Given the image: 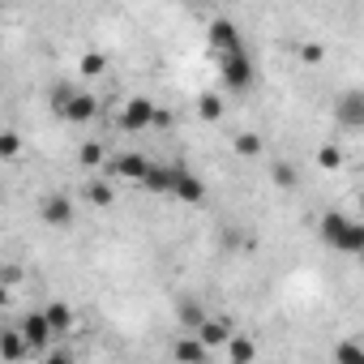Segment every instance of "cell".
I'll list each match as a JSON object with an SVG mask.
<instances>
[{
  "instance_id": "17",
  "label": "cell",
  "mask_w": 364,
  "mask_h": 364,
  "mask_svg": "<svg viewBox=\"0 0 364 364\" xmlns=\"http://www.w3.org/2000/svg\"><path fill=\"white\" fill-rule=\"evenodd\" d=\"M82 193H86V202L99 206V210L112 206V185H107V180H86V189H82Z\"/></svg>"
},
{
  "instance_id": "27",
  "label": "cell",
  "mask_w": 364,
  "mask_h": 364,
  "mask_svg": "<svg viewBox=\"0 0 364 364\" xmlns=\"http://www.w3.org/2000/svg\"><path fill=\"white\" fill-rule=\"evenodd\" d=\"M296 56H300L304 65H321V60H326V48H321V43H300Z\"/></svg>"
},
{
  "instance_id": "23",
  "label": "cell",
  "mask_w": 364,
  "mask_h": 364,
  "mask_svg": "<svg viewBox=\"0 0 364 364\" xmlns=\"http://www.w3.org/2000/svg\"><path fill=\"white\" fill-rule=\"evenodd\" d=\"M334 360H338V364H364V351H360L355 338H343L338 351H334Z\"/></svg>"
},
{
  "instance_id": "22",
  "label": "cell",
  "mask_w": 364,
  "mask_h": 364,
  "mask_svg": "<svg viewBox=\"0 0 364 364\" xmlns=\"http://www.w3.org/2000/svg\"><path fill=\"white\" fill-rule=\"evenodd\" d=\"M77 163H82V167H90V171H95V167H103V146H99V141H82Z\"/></svg>"
},
{
  "instance_id": "21",
  "label": "cell",
  "mask_w": 364,
  "mask_h": 364,
  "mask_svg": "<svg viewBox=\"0 0 364 364\" xmlns=\"http://www.w3.org/2000/svg\"><path fill=\"white\" fill-rule=\"evenodd\" d=\"M77 69H82L86 77H99V73L107 69V56H103V52H82V60H77Z\"/></svg>"
},
{
  "instance_id": "29",
  "label": "cell",
  "mask_w": 364,
  "mask_h": 364,
  "mask_svg": "<svg viewBox=\"0 0 364 364\" xmlns=\"http://www.w3.org/2000/svg\"><path fill=\"white\" fill-rule=\"evenodd\" d=\"M270 176H274V185H283V189H291V185H296V171H291L287 163H274V167H270Z\"/></svg>"
},
{
  "instance_id": "18",
  "label": "cell",
  "mask_w": 364,
  "mask_h": 364,
  "mask_svg": "<svg viewBox=\"0 0 364 364\" xmlns=\"http://www.w3.org/2000/svg\"><path fill=\"white\" fill-rule=\"evenodd\" d=\"M0 159H22V133H14V129H0Z\"/></svg>"
},
{
  "instance_id": "1",
  "label": "cell",
  "mask_w": 364,
  "mask_h": 364,
  "mask_svg": "<svg viewBox=\"0 0 364 364\" xmlns=\"http://www.w3.org/2000/svg\"><path fill=\"white\" fill-rule=\"evenodd\" d=\"M321 236H326L334 249H343V253H360V249H364V228L351 223V219L338 215V210H330V215L321 219Z\"/></svg>"
},
{
  "instance_id": "7",
  "label": "cell",
  "mask_w": 364,
  "mask_h": 364,
  "mask_svg": "<svg viewBox=\"0 0 364 364\" xmlns=\"http://www.w3.org/2000/svg\"><path fill=\"white\" fill-rule=\"evenodd\" d=\"M146 167H150V159H146V154H137V150H124V154H116V159L107 163V171H112V176H120V180H137V185H141Z\"/></svg>"
},
{
  "instance_id": "11",
  "label": "cell",
  "mask_w": 364,
  "mask_h": 364,
  "mask_svg": "<svg viewBox=\"0 0 364 364\" xmlns=\"http://www.w3.org/2000/svg\"><path fill=\"white\" fill-rule=\"evenodd\" d=\"M171 176H176V163H150L146 176H141V185L163 198V193H171Z\"/></svg>"
},
{
  "instance_id": "28",
  "label": "cell",
  "mask_w": 364,
  "mask_h": 364,
  "mask_svg": "<svg viewBox=\"0 0 364 364\" xmlns=\"http://www.w3.org/2000/svg\"><path fill=\"white\" fill-rule=\"evenodd\" d=\"M26 274H22V266H14V262H0V287H18Z\"/></svg>"
},
{
  "instance_id": "24",
  "label": "cell",
  "mask_w": 364,
  "mask_h": 364,
  "mask_svg": "<svg viewBox=\"0 0 364 364\" xmlns=\"http://www.w3.org/2000/svg\"><path fill=\"white\" fill-rule=\"evenodd\" d=\"M198 112H202V120H219V116H223V99L210 90V95H202V99H198Z\"/></svg>"
},
{
  "instance_id": "16",
  "label": "cell",
  "mask_w": 364,
  "mask_h": 364,
  "mask_svg": "<svg viewBox=\"0 0 364 364\" xmlns=\"http://www.w3.org/2000/svg\"><path fill=\"white\" fill-rule=\"evenodd\" d=\"M0 355H5L9 364H18V360L26 355V343H22L18 330H0Z\"/></svg>"
},
{
  "instance_id": "20",
  "label": "cell",
  "mask_w": 364,
  "mask_h": 364,
  "mask_svg": "<svg viewBox=\"0 0 364 364\" xmlns=\"http://www.w3.org/2000/svg\"><path fill=\"white\" fill-rule=\"evenodd\" d=\"M206 317H210V313H206V309H202L198 300H185V304H180V321H185L189 330H198V326H202Z\"/></svg>"
},
{
  "instance_id": "3",
  "label": "cell",
  "mask_w": 364,
  "mask_h": 364,
  "mask_svg": "<svg viewBox=\"0 0 364 364\" xmlns=\"http://www.w3.org/2000/svg\"><path fill=\"white\" fill-rule=\"evenodd\" d=\"M18 334H22V343H26V351H48V347L56 343L39 309H35V313H22V321H18Z\"/></svg>"
},
{
  "instance_id": "5",
  "label": "cell",
  "mask_w": 364,
  "mask_h": 364,
  "mask_svg": "<svg viewBox=\"0 0 364 364\" xmlns=\"http://www.w3.org/2000/svg\"><path fill=\"white\" fill-rule=\"evenodd\" d=\"M171 198H180V202H189V206H202V198H206V185L189 171V167H180L176 163V176H171Z\"/></svg>"
},
{
  "instance_id": "4",
  "label": "cell",
  "mask_w": 364,
  "mask_h": 364,
  "mask_svg": "<svg viewBox=\"0 0 364 364\" xmlns=\"http://www.w3.org/2000/svg\"><path fill=\"white\" fill-rule=\"evenodd\" d=\"M150 120H154V103H150L146 95H133V99L120 107V129H124V133H141V129H150Z\"/></svg>"
},
{
  "instance_id": "12",
  "label": "cell",
  "mask_w": 364,
  "mask_h": 364,
  "mask_svg": "<svg viewBox=\"0 0 364 364\" xmlns=\"http://www.w3.org/2000/svg\"><path fill=\"white\" fill-rule=\"evenodd\" d=\"M95 112H99V99H95V95H86V90H77V95H73V103L65 107V120L86 124V120H95Z\"/></svg>"
},
{
  "instance_id": "25",
  "label": "cell",
  "mask_w": 364,
  "mask_h": 364,
  "mask_svg": "<svg viewBox=\"0 0 364 364\" xmlns=\"http://www.w3.org/2000/svg\"><path fill=\"white\" fill-rule=\"evenodd\" d=\"M73 95H77V90H73L69 82H56V86H52V107H56V112L65 116V107L73 103Z\"/></svg>"
},
{
  "instance_id": "31",
  "label": "cell",
  "mask_w": 364,
  "mask_h": 364,
  "mask_svg": "<svg viewBox=\"0 0 364 364\" xmlns=\"http://www.w3.org/2000/svg\"><path fill=\"white\" fill-rule=\"evenodd\" d=\"M167 124H171V116H167V112H159V107H154V120H150V129H167Z\"/></svg>"
},
{
  "instance_id": "14",
  "label": "cell",
  "mask_w": 364,
  "mask_h": 364,
  "mask_svg": "<svg viewBox=\"0 0 364 364\" xmlns=\"http://www.w3.org/2000/svg\"><path fill=\"white\" fill-rule=\"evenodd\" d=\"M171 355H176V364H206V347H202V343H198L193 334H185V338H176Z\"/></svg>"
},
{
  "instance_id": "10",
  "label": "cell",
  "mask_w": 364,
  "mask_h": 364,
  "mask_svg": "<svg viewBox=\"0 0 364 364\" xmlns=\"http://www.w3.org/2000/svg\"><path fill=\"white\" fill-rule=\"evenodd\" d=\"M39 313H43V321H48L52 338H65V334L73 330V309H69L65 300H52V304H43Z\"/></svg>"
},
{
  "instance_id": "8",
  "label": "cell",
  "mask_w": 364,
  "mask_h": 364,
  "mask_svg": "<svg viewBox=\"0 0 364 364\" xmlns=\"http://www.w3.org/2000/svg\"><path fill=\"white\" fill-rule=\"evenodd\" d=\"M210 48H215L219 56H228V52H240L245 43H240V31H236V22H228V18H215V22H210Z\"/></svg>"
},
{
  "instance_id": "15",
  "label": "cell",
  "mask_w": 364,
  "mask_h": 364,
  "mask_svg": "<svg viewBox=\"0 0 364 364\" xmlns=\"http://www.w3.org/2000/svg\"><path fill=\"white\" fill-rule=\"evenodd\" d=\"M257 360V343L249 334H232L228 338V364H253Z\"/></svg>"
},
{
  "instance_id": "9",
  "label": "cell",
  "mask_w": 364,
  "mask_h": 364,
  "mask_svg": "<svg viewBox=\"0 0 364 364\" xmlns=\"http://www.w3.org/2000/svg\"><path fill=\"white\" fill-rule=\"evenodd\" d=\"M39 215H43L48 228H69V223H73V202H69L65 193H52V198H43Z\"/></svg>"
},
{
  "instance_id": "13",
  "label": "cell",
  "mask_w": 364,
  "mask_h": 364,
  "mask_svg": "<svg viewBox=\"0 0 364 364\" xmlns=\"http://www.w3.org/2000/svg\"><path fill=\"white\" fill-rule=\"evenodd\" d=\"M338 120H343L347 129H360V124H364V95H360V90H347V95H343Z\"/></svg>"
},
{
  "instance_id": "19",
  "label": "cell",
  "mask_w": 364,
  "mask_h": 364,
  "mask_svg": "<svg viewBox=\"0 0 364 364\" xmlns=\"http://www.w3.org/2000/svg\"><path fill=\"white\" fill-rule=\"evenodd\" d=\"M232 146H236L240 159H262V137H257V133H236Z\"/></svg>"
},
{
  "instance_id": "6",
  "label": "cell",
  "mask_w": 364,
  "mask_h": 364,
  "mask_svg": "<svg viewBox=\"0 0 364 364\" xmlns=\"http://www.w3.org/2000/svg\"><path fill=\"white\" fill-rule=\"evenodd\" d=\"M232 334H236V330H232V321H228V317H206V321L193 330V338H198L206 351H210V347H228V338H232Z\"/></svg>"
},
{
  "instance_id": "30",
  "label": "cell",
  "mask_w": 364,
  "mask_h": 364,
  "mask_svg": "<svg viewBox=\"0 0 364 364\" xmlns=\"http://www.w3.org/2000/svg\"><path fill=\"white\" fill-rule=\"evenodd\" d=\"M43 364H73V355H69L65 347H48V351H43Z\"/></svg>"
},
{
  "instance_id": "2",
  "label": "cell",
  "mask_w": 364,
  "mask_h": 364,
  "mask_svg": "<svg viewBox=\"0 0 364 364\" xmlns=\"http://www.w3.org/2000/svg\"><path fill=\"white\" fill-rule=\"evenodd\" d=\"M219 73H223L228 90H249L253 86V60H249V52L240 48V52L219 56Z\"/></svg>"
},
{
  "instance_id": "26",
  "label": "cell",
  "mask_w": 364,
  "mask_h": 364,
  "mask_svg": "<svg viewBox=\"0 0 364 364\" xmlns=\"http://www.w3.org/2000/svg\"><path fill=\"white\" fill-rule=\"evenodd\" d=\"M338 163H343V150H338V146H330V141H326V146H321V150H317V167H326V171H334V167H338Z\"/></svg>"
},
{
  "instance_id": "32",
  "label": "cell",
  "mask_w": 364,
  "mask_h": 364,
  "mask_svg": "<svg viewBox=\"0 0 364 364\" xmlns=\"http://www.w3.org/2000/svg\"><path fill=\"white\" fill-rule=\"evenodd\" d=\"M0 309H9V287H0Z\"/></svg>"
}]
</instances>
